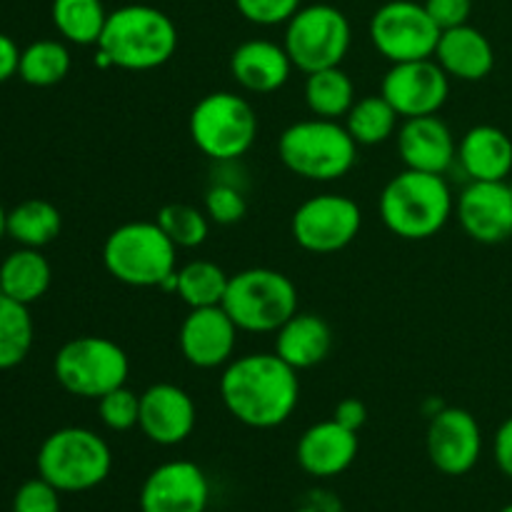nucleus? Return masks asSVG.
I'll use <instances>...</instances> for the list:
<instances>
[{
  "label": "nucleus",
  "instance_id": "6",
  "mask_svg": "<svg viewBox=\"0 0 512 512\" xmlns=\"http://www.w3.org/2000/svg\"><path fill=\"white\" fill-rule=\"evenodd\" d=\"M35 465L40 478L60 493H88L108 480L113 453L95 430L70 425L43 440Z\"/></svg>",
  "mask_w": 512,
  "mask_h": 512
},
{
  "label": "nucleus",
  "instance_id": "31",
  "mask_svg": "<svg viewBox=\"0 0 512 512\" xmlns=\"http://www.w3.org/2000/svg\"><path fill=\"white\" fill-rule=\"evenodd\" d=\"M70 50L60 40H35L28 48L20 50L18 75L35 88H50L68 78L70 73Z\"/></svg>",
  "mask_w": 512,
  "mask_h": 512
},
{
  "label": "nucleus",
  "instance_id": "16",
  "mask_svg": "<svg viewBox=\"0 0 512 512\" xmlns=\"http://www.w3.org/2000/svg\"><path fill=\"white\" fill-rule=\"evenodd\" d=\"M238 325L233 323L223 305L193 308L178 330V348L193 368H225L235 355Z\"/></svg>",
  "mask_w": 512,
  "mask_h": 512
},
{
  "label": "nucleus",
  "instance_id": "24",
  "mask_svg": "<svg viewBox=\"0 0 512 512\" xmlns=\"http://www.w3.org/2000/svg\"><path fill=\"white\" fill-rule=\"evenodd\" d=\"M458 163L470 180H508L512 140L495 125H475L458 143Z\"/></svg>",
  "mask_w": 512,
  "mask_h": 512
},
{
  "label": "nucleus",
  "instance_id": "13",
  "mask_svg": "<svg viewBox=\"0 0 512 512\" xmlns=\"http://www.w3.org/2000/svg\"><path fill=\"white\" fill-rule=\"evenodd\" d=\"M380 95L400 115V120L438 115L448 103L450 78L435 58L393 63L385 73Z\"/></svg>",
  "mask_w": 512,
  "mask_h": 512
},
{
  "label": "nucleus",
  "instance_id": "11",
  "mask_svg": "<svg viewBox=\"0 0 512 512\" xmlns=\"http://www.w3.org/2000/svg\"><path fill=\"white\" fill-rule=\"evenodd\" d=\"M368 33L373 48L393 65L433 58L443 30L433 23L423 3L390 0L375 10Z\"/></svg>",
  "mask_w": 512,
  "mask_h": 512
},
{
  "label": "nucleus",
  "instance_id": "10",
  "mask_svg": "<svg viewBox=\"0 0 512 512\" xmlns=\"http://www.w3.org/2000/svg\"><path fill=\"white\" fill-rule=\"evenodd\" d=\"M353 40L350 20L343 10L328 3L303 5L285 23L283 45L290 60L305 75L315 70L335 68L345 60Z\"/></svg>",
  "mask_w": 512,
  "mask_h": 512
},
{
  "label": "nucleus",
  "instance_id": "12",
  "mask_svg": "<svg viewBox=\"0 0 512 512\" xmlns=\"http://www.w3.org/2000/svg\"><path fill=\"white\" fill-rule=\"evenodd\" d=\"M363 210L348 195L323 193L298 205L290 220L293 240L313 255L340 253L358 238Z\"/></svg>",
  "mask_w": 512,
  "mask_h": 512
},
{
  "label": "nucleus",
  "instance_id": "29",
  "mask_svg": "<svg viewBox=\"0 0 512 512\" xmlns=\"http://www.w3.org/2000/svg\"><path fill=\"white\" fill-rule=\"evenodd\" d=\"M53 25L73 45H98L108 23L103 0H53Z\"/></svg>",
  "mask_w": 512,
  "mask_h": 512
},
{
  "label": "nucleus",
  "instance_id": "14",
  "mask_svg": "<svg viewBox=\"0 0 512 512\" xmlns=\"http://www.w3.org/2000/svg\"><path fill=\"white\" fill-rule=\"evenodd\" d=\"M425 445L435 470L450 478H460L478 465L483 453V430L470 410L440 408L430 415Z\"/></svg>",
  "mask_w": 512,
  "mask_h": 512
},
{
  "label": "nucleus",
  "instance_id": "9",
  "mask_svg": "<svg viewBox=\"0 0 512 512\" xmlns=\"http://www.w3.org/2000/svg\"><path fill=\"white\" fill-rule=\"evenodd\" d=\"M53 373L60 388L75 398L100 400L128 383V353L103 335H80L55 353Z\"/></svg>",
  "mask_w": 512,
  "mask_h": 512
},
{
  "label": "nucleus",
  "instance_id": "20",
  "mask_svg": "<svg viewBox=\"0 0 512 512\" xmlns=\"http://www.w3.org/2000/svg\"><path fill=\"white\" fill-rule=\"evenodd\" d=\"M295 458L313 478H335L358 458V433L343 428L333 418L315 423L300 435Z\"/></svg>",
  "mask_w": 512,
  "mask_h": 512
},
{
  "label": "nucleus",
  "instance_id": "41",
  "mask_svg": "<svg viewBox=\"0 0 512 512\" xmlns=\"http://www.w3.org/2000/svg\"><path fill=\"white\" fill-rule=\"evenodd\" d=\"M18 63H20V48L15 45L13 38L0 33V83L10 80L13 75H18Z\"/></svg>",
  "mask_w": 512,
  "mask_h": 512
},
{
  "label": "nucleus",
  "instance_id": "32",
  "mask_svg": "<svg viewBox=\"0 0 512 512\" xmlns=\"http://www.w3.org/2000/svg\"><path fill=\"white\" fill-rule=\"evenodd\" d=\"M33 333L28 305L0 293V370L18 368L28 358Z\"/></svg>",
  "mask_w": 512,
  "mask_h": 512
},
{
  "label": "nucleus",
  "instance_id": "44",
  "mask_svg": "<svg viewBox=\"0 0 512 512\" xmlns=\"http://www.w3.org/2000/svg\"><path fill=\"white\" fill-rule=\"evenodd\" d=\"M510 190H512V183H510Z\"/></svg>",
  "mask_w": 512,
  "mask_h": 512
},
{
  "label": "nucleus",
  "instance_id": "43",
  "mask_svg": "<svg viewBox=\"0 0 512 512\" xmlns=\"http://www.w3.org/2000/svg\"><path fill=\"white\" fill-rule=\"evenodd\" d=\"M500 512H512V503H510V505H505V508L500 510Z\"/></svg>",
  "mask_w": 512,
  "mask_h": 512
},
{
  "label": "nucleus",
  "instance_id": "18",
  "mask_svg": "<svg viewBox=\"0 0 512 512\" xmlns=\"http://www.w3.org/2000/svg\"><path fill=\"white\" fill-rule=\"evenodd\" d=\"M198 410L188 390L173 383H155L140 393L138 428L155 445H180L193 435Z\"/></svg>",
  "mask_w": 512,
  "mask_h": 512
},
{
  "label": "nucleus",
  "instance_id": "42",
  "mask_svg": "<svg viewBox=\"0 0 512 512\" xmlns=\"http://www.w3.org/2000/svg\"><path fill=\"white\" fill-rule=\"evenodd\" d=\"M3 235H8V213L0 205V240H3Z\"/></svg>",
  "mask_w": 512,
  "mask_h": 512
},
{
  "label": "nucleus",
  "instance_id": "35",
  "mask_svg": "<svg viewBox=\"0 0 512 512\" xmlns=\"http://www.w3.org/2000/svg\"><path fill=\"white\" fill-rule=\"evenodd\" d=\"M205 215L210 223L235 225L248 215V200L245 193L235 183L215 180L205 193Z\"/></svg>",
  "mask_w": 512,
  "mask_h": 512
},
{
  "label": "nucleus",
  "instance_id": "30",
  "mask_svg": "<svg viewBox=\"0 0 512 512\" xmlns=\"http://www.w3.org/2000/svg\"><path fill=\"white\" fill-rule=\"evenodd\" d=\"M400 115L383 95H365L345 115V128L358 145H380L400 128Z\"/></svg>",
  "mask_w": 512,
  "mask_h": 512
},
{
  "label": "nucleus",
  "instance_id": "33",
  "mask_svg": "<svg viewBox=\"0 0 512 512\" xmlns=\"http://www.w3.org/2000/svg\"><path fill=\"white\" fill-rule=\"evenodd\" d=\"M155 223L163 228V233L173 240V245L178 250L200 248L208 240L210 233V218L205 215V210L193 208L188 203L163 205Z\"/></svg>",
  "mask_w": 512,
  "mask_h": 512
},
{
  "label": "nucleus",
  "instance_id": "28",
  "mask_svg": "<svg viewBox=\"0 0 512 512\" xmlns=\"http://www.w3.org/2000/svg\"><path fill=\"white\" fill-rule=\"evenodd\" d=\"M230 275L213 260H190L175 273V295L193 308L223 305Z\"/></svg>",
  "mask_w": 512,
  "mask_h": 512
},
{
  "label": "nucleus",
  "instance_id": "26",
  "mask_svg": "<svg viewBox=\"0 0 512 512\" xmlns=\"http://www.w3.org/2000/svg\"><path fill=\"white\" fill-rule=\"evenodd\" d=\"M305 105L315 118L340 120L353 108L355 85L353 78L340 65L325 70H315L305 78Z\"/></svg>",
  "mask_w": 512,
  "mask_h": 512
},
{
  "label": "nucleus",
  "instance_id": "7",
  "mask_svg": "<svg viewBox=\"0 0 512 512\" xmlns=\"http://www.w3.org/2000/svg\"><path fill=\"white\" fill-rule=\"evenodd\" d=\"M188 130L200 153L215 163H235L258 138V115L243 95L218 90L193 105Z\"/></svg>",
  "mask_w": 512,
  "mask_h": 512
},
{
  "label": "nucleus",
  "instance_id": "23",
  "mask_svg": "<svg viewBox=\"0 0 512 512\" xmlns=\"http://www.w3.org/2000/svg\"><path fill=\"white\" fill-rule=\"evenodd\" d=\"M333 350V330L315 313H295L275 330V355L293 370H310L328 360Z\"/></svg>",
  "mask_w": 512,
  "mask_h": 512
},
{
  "label": "nucleus",
  "instance_id": "2",
  "mask_svg": "<svg viewBox=\"0 0 512 512\" xmlns=\"http://www.w3.org/2000/svg\"><path fill=\"white\" fill-rule=\"evenodd\" d=\"M175 50L178 28L173 18L153 5L133 3L108 13L95 65L145 73L168 63Z\"/></svg>",
  "mask_w": 512,
  "mask_h": 512
},
{
  "label": "nucleus",
  "instance_id": "19",
  "mask_svg": "<svg viewBox=\"0 0 512 512\" xmlns=\"http://www.w3.org/2000/svg\"><path fill=\"white\" fill-rule=\"evenodd\" d=\"M395 138H398L400 160L410 170L443 175L458 160L453 130L438 115L403 120Z\"/></svg>",
  "mask_w": 512,
  "mask_h": 512
},
{
  "label": "nucleus",
  "instance_id": "34",
  "mask_svg": "<svg viewBox=\"0 0 512 512\" xmlns=\"http://www.w3.org/2000/svg\"><path fill=\"white\" fill-rule=\"evenodd\" d=\"M100 423L113 433H128L138 428L140 420V395L133 393L128 385L110 390L108 395L98 400Z\"/></svg>",
  "mask_w": 512,
  "mask_h": 512
},
{
  "label": "nucleus",
  "instance_id": "4",
  "mask_svg": "<svg viewBox=\"0 0 512 512\" xmlns=\"http://www.w3.org/2000/svg\"><path fill=\"white\" fill-rule=\"evenodd\" d=\"M103 265L118 283L130 288L175 293L178 248L155 220L118 225L103 243Z\"/></svg>",
  "mask_w": 512,
  "mask_h": 512
},
{
  "label": "nucleus",
  "instance_id": "8",
  "mask_svg": "<svg viewBox=\"0 0 512 512\" xmlns=\"http://www.w3.org/2000/svg\"><path fill=\"white\" fill-rule=\"evenodd\" d=\"M223 308L240 333H275L298 313V288L280 270H240L230 275Z\"/></svg>",
  "mask_w": 512,
  "mask_h": 512
},
{
  "label": "nucleus",
  "instance_id": "17",
  "mask_svg": "<svg viewBox=\"0 0 512 512\" xmlns=\"http://www.w3.org/2000/svg\"><path fill=\"white\" fill-rule=\"evenodd\" d=\"M210 485L203 468L190 460H168L145 478L140 488L143 512H205Z\"/></svg>",
  "mask_w": 512,
  "mask_h": 512
},
{
  "label": "nucleus",
  "instance_id": "5",
  "mask_svg": "<svg viewBox=\"0 0 512 512\" xmlns=\"http://www.w3.org/2000/svg\"><path fill=\"white\" fill-rule=\"evenodd\" d=\"M358 148L345 123L315 115L288 125L278 138L280 163L293 175L313 183L345 178L358 160Z\"/></svg>",
  "mask_w": 512,
  "mask_h": 512
},
{
  "label": "nucleus",
  "instance_id": "39",
  "mask_svg": "<svg viewBox=\"0 0 512 512\" xmlns=\"http://www.w3.org/2000/svg\"><path fill=\"white\" fill-rule=\"evenodd\" d=\"M333 420L343 425V428L353 430V433H360L363 425L368 423V408H365V403H360L358 398H345L335 405Z\"/></svg>",
  "mask_w": 512,
  "mask_h": 512
},
{
  "label": "nucleus",
  "instance_id": "3",
  "mask_svg": "<svg viewBox=\"0 0 512 512\" xmlns=\"http://www.w3.org/2000/svg\"><path fill=\"white\" fill-rule=\"evenodd\" d=\"M378 210L393 235L403 240H428L448 225L455 198L443 175L405 168L388 180Z\"/></svg>",
  "mask_w": 512,
  "mask_h": 512
},
{
  "label": "nucleus",
  "instance_id": "37",
  "mask_svg": "<svg viewBox=\"0 0 512 512\" xmlns=\"http://www.w3.org/2000/svg\"><path fill=\"white\" fill-rule=\"evenodd\" d=\"M13 512H60V490L45 478H30L15 490Z\"/></svg>",
  "mask_w": 512,
  "mask_h": 512
},
{
  "label": "nucleus",
  "instance_id": "1",
  "mask_svg": "<svg viewBox=\"0 0 512 512\" xmlns=\"http://www.w3.org/2000/svg\"><path fill=\"white\" fill-rule=\"evenodd\" d=\"M220 400L245 428L270 430L288 423L300 400L298 370L275 353L233 358L220 375Z\"/></svg>",
  "mask_w": 512,
  "mask_h": 512
},
{
  "label": "nucleus",
  "instance_id": "38",
  "mask_svg": "<svg viewBox=\"0 0 512 512\" xmlns=\"http://www.w3.org/2000/svg\"><path fill=\"white\" fill-rule=\"evenodd\" d=\"M423 5L440 30L465 25L473 13V0H425Z\"/></svg>",
  "mask_w": 512,
  "mask_h": 512
},
{
  "label": "nucleus",
  "instance_id": "22",
  "mask_svg": "<svg viewBox=\"0 0 512 512\" xmlns=\"http://www.w3.org/2000/svg\"><path fill=\"white\" fill-rule=\"evenodd\" d=\"M433 58L448 73V78L463 80V83H478L488 78L495 68L493 43L488 35L480 33L470 23L443 30Z\"/></svg>",
  "mask_w": 512,
  "mask_h": 512
},
{
  "label": "nucleus",
  "instance_id": "15",
  "mask_svg": "<svg viewBox=\"0 0 512 512\" xmlns=\"http://www.w3.org/2000/svg\"><path fill=\"white\" fill-rule=\"evenodd\" d=\"M455 213L475 243L498 245L512 238V190L505 180H470L458 195Z\"/></svg>",
  "mask_w": 512,
  "mask_h": 512
},
{
  "label": "nucleus",
  "instance_id": "36",
  "mask_svg": "<svg viewBox=\"0 0 512 512\" xmlns=\"http://www.w3.org/2000/svg\"><path fill=\"white\" fill-rule=\"evenodd\" d=\"M235 8L248 23L270 28L288 23L303 8V0H235Z\"/></svg>",
  "mask_w": 512,
  "mask_h": 512
},
{
  "label": "nucleus",
  "instance_id": "40",
  "mask_svg": "<svg viewBox=\"0 0 512 512\" xmlns=\"http://www.w3.org/2000/svg\"><path fill=\"white\" fill-rule=\"evenodd\" d=\"M493 458H495V465L500 468V473L512 478V415L508 420H503L500 428L495 430Z\"/></svg>",
  "mask_w": 512,
  "mask_h": 512
},
{
  "label": "nucleus",
  "instance_id": "27",
  "mask_svg": "<svg viewBox=\"0 0 512 512\" xmlns=\"http://www.w3.org/2000/svg\"><path fill=\"white\" fill-rule=\"evenodd\" d=\"M63 230V215L48 200H23L8 213V235L23 248H45Z\"/></svg>",
  "mask_w": 512,
  "mask_h": 512
},
{
  "label": "nucleus",
  "instance_id": "21",
  "mask_svg": "<svg viewBox=\"0 0 512 512\" xmlns=\"http://www.w3.org/2000/svg\"><path fill=\"white\" fill-rule=\"evenodd\" d=\"M293 68L295 65L285 45L273 43V40H245L230 55L233 80L240 88L255 95H268L283 88L290 80Z\"/></svg>",
  "mask_w": 512,
  "mask_h": 512
},
{
  "label": "nucleus",
  "instance_id": "25",
  "mask_svg": "<svg viewBox=\"0 0 512 512\" xmlns=\"http://www.w3.org/2000/svg\"><path fill=\"white\" fill-rule=\"evenodd\" d=\"M50 278L53 270L48 258L35 248H20L0 265V293L23 305H33L48 293Z\"/></svg>",
  "mask_w": 512,
  "mask_h": 512
}]
</instances>
